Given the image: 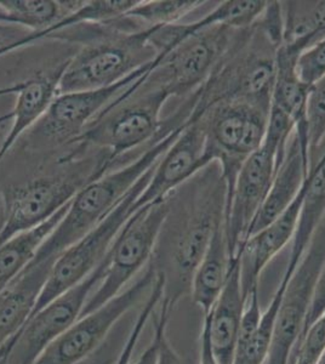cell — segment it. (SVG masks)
<instances>
[{"instance_id": "cell-18", "label": "cell", "mask_w": 325, "mask_h": 364, "mask_svg": "<svg viewBox=\"0 0 325 364\" xmlns=\"http://www.w3.org/2000/svg\"><path fill=\"white\" fill-rule=\"evenodd\" d=\"M56 260L31 261L0 293V348L25 327Z\"/></svg>"}, {"instance_id": "cell-12", "label": "cell", "mask_w": 325, "mask_h": 364, "mask_svg": "<svg viewBox=\"0 0 325 364\" xmlns=\"http://www.w3.org/2000/svg\"><path fill=\"white\" fill-rule=\"evenodd\" d=\"M287 149L271 137L265 136L261 147L244 161L235 185L226 196L223 224L232 260L249 238L251 226L267 198Z\"/></svg>"}, {"instance_id": "cell-6", "label": "cell", "mask_w": 325, "mask_h": 364, "mask_svg": "<svg viewBox=\"0 0 325 364\" xmlns=\"http://www.w3.org/2000/svg\"><path fill=\"white\" fill-rule=\"evenodd\" d=\"M244 31L223 25L198 29L156 58L144 83L164 89L170 97L192 95L211 78Z\"/></svg>"}, {"instance_id": "cell-7", "label": "cell", "mask_w": 325, "mask_h": 364, "mask_svg": "<svg viewBox=\"0 0 325 364\" xmlns=\"http://www.w3.org/2000/svg\"><path fill=\"white\" fill-rule=\"evenodd\" d=\"M156 61V58L111 87L56 96L44 116L22 137L23 147L31 152H48L75 145L84 130L118 96L153 70Z\"/></svg>"}, {"instance_id": "cell-23", "label": "cell", "mask_w": 325, "mask_h": 364, "mask_svg": "<svg viewBox=\"0 0 325 364\" xmlns=\"http://www.w3.org/2000/svg\"><path fill=\"white\" fill-rule=\"evenodd\" d=\"M283 44L304 53L325 37V0L280 1Z\"/></svg>"}, {"instance_id": "cell-8", "label": "cell", "mask_w": 325, "mask_h": 364, "mask_svg": "<svg viewBox=\"0 0 325 364\" xmlns=\"http://www.w3.org/2000/svg\"><path fill=\"white\" fill-rule=\"evenodd\" d=\"M170 210L171 205L168 199L141 208L130 216L105 257V277L95 293L87 299L80 317L89 315L120 294L123 287L144 265H149Z\"/></svg>"}, {"instance_id": "cell-30", "label": "cell", "mask_w": 325, "mask_h": 364, "mask_svg": "<svg viewBox=\"0 0 325 364\" xmlns=\"http://www.w3.org/2000/svg\"><path fill=\"white\" fill-rule=\"evenodd\" d=\"M46 38H48V33L32 32L20 26L0 22V50L6 49V48L22 49L26 46H33L34 43Z\"/></svg>"}, {"instance_id": "cell-21", "label": "cell", "mask_w": 325, "mask_h": 364, "mask_svg": "<svg viewBox=\"0 0 325 364\" xmlns=\"http://www.w3.org/2000/svg\"><path fill=\"white\" fill-rule=\"evenodd\" d=\"M82 4L79 0H0V22L48 33L49 38L55 26Z\"/></svg>"}, {"instance_id": "cell-13", "label": "cell", "mask_w": 325, "mask_h": 364, "mask_svg": "<svg viewBox=\"0 0 325 364\" xmlns=\"http://www.w3.org/2000/svg\"><path fill=\"white\" fill-rule=\"evenodd\" d=\"M105 269L103 259L84 281L31 316L14 336L6 364L36 363L43 352L78 321L91 291L102 282Z\"/></svg>"}, {"instance_id": "cell-29", "label": "cell", "mask_w": 325, "mask_h": 364, "mask_svg": "<svg viewBox=\"0 0 325 364\" xmlns=\"http://www.w3.org/2000/svg\"><path fill=\"white\" fill-rule=\"evenodd\" d=\"M169 302L166 299H161V311L154 317V333L159 338V358L158 364H182L181 358L177 355L175 348L170 343L166 331H168V322L170 316Z\"/></svg>"}, {"instance_id": "cell-24", "label": "cell", "mask_w": 325, "mask_h": 364, "mask_svg": "<svg viewBox=\"0 0 325 364\" xmlns=\"http://www.w3.org/2000/svg\"><path fill=\"white\" fill-rule=\"evenodd\" d=\"M206 1L201 0H154L142 1L124 15L137 29L152 28L158 26L181 23L198 9L204 8Z\"/></svg>"}, {"instance_id": "cell-32", "label": "cell", "mask_w": 325, "mask_h": 364, "mask_svg": "<svg viewBox=\"0 0 325 364\" xmlns=\"http://www.w3.org/2000/svg\"><path fill=\"white\" fill-rule=\"evenodd\" d=\"M158 358H159V338L156 336V333H154L149 348L144 350V353L134 364H158Z\"/></svg>"}, {"instance_id": "cell-20", "label": "cell", "mask_w": 325, "mask_h": 364, "mask_svg": "<svg viewBox=\"0 0 325 364\" xmlns=\"http://www.w3.org/2000/svg\"><path fill=\"white\" fill-rule=\"evenodd\" d=\"M223 223L216 228L211 245L191 282V296L204 316L211 312L221 294L232 265Z\"/></svg>"}, {"instance_id": "cell-22", "label": "cell", "mask_w": 325, "mask_h": 364, "mask_svg": "<svg viewBox=\"0 0 325 364\" xmlns=\"http://www.w3.org/2000/svg\"><path fill=\"white\" fill-rule=\"evenodd\" d=\"M68 207L70 204L62 208L56 215L41 226L23 232L0 245V293H3L26 269V266L33 260L38 249L56 228Z\"/></svg>"}, {"instance_id": "cell-37", "label": "cell", "mask_w": 325, "mask_h": 364, "mask_svg": "<svg viewBox=\"0 0 325 364\" xmlns=\"http://www.w3.org/2000/svg\"><path fill=\"white\" fill-rule=\"evenodd\" d=\"M319 364H325V353L323 355V357H321V362H319Z\"/></svg>"}, {"instance_id": "cell-5", "label": "cell", "mask_w": 325, "mask_h": 364, "mask_svg": "<svg viewBox=\"0 0 325 364\" xmlns=\"http://www.w3.org/2000/svg\"><path fill=\"white\" fill-rule=\"evenodd\" d=\"M70 163L73 166L67 171L44 175L4 192L5 220L0 230V245L51 219L72 202L79 191L108 173L112 166L110 156L100 151L94 158H78Z\"/></svg>"}, {"instance_id": "cell-28", "label": "cell", "mask_w": 325, "mask_h": 364, "mask_svg": "<svg viewBox=\"0 0 325 364\" xmlns=\"http://www.w3.org/2000/svg\"><path fill=\"white\" fill-rule=\"evenodd\" d=\"M302 82L313 85L325 75V37L301 54L297 63Z\"/></svg>"}, {"instance_id": "cell-2", "label": "cell", "mask_w": 325, "mask_h": 364, "mask_svg": "<svg viewBox=\"0 0 325 364\" xmlns=\"http://www.w3.org/2000/svg\"><path fill=\"white\" fill-rule=\"evenodd\" d=\"M158 27L125 31L111 21L82 23L51 34L49 39L80 44L78 53L68 58L58 95L111 87L153 63L158 51L151 37Z\"/></svg>"}, {"instance_id": "cell-15", "label": "cell", "mask_w": 325, "mask_h": 364, "mask_svg": "<svg viewBox=\"0 0 325 364\" xmlns=\"http://www.w3.org/2000/svg\"><path fill=\"white\" fill-rule=\"evenodd\" d=\"M213 163L216 161L209 149L203 113L196 112L193 108L181 134L158 161L132 210L135 213L141 208L168 200L174 191Z\"/></svg>"}, {"instance_id": "cell-1", "label": "cell", "mask_w": 325, "mask_h": 364, "mask_svg": "<svg viewBox=\"0 0 325 364\" xmlns=\"http://www.w3.org/2000/svg\"><path fill=\"white\" fill-rule=\"evenodd\" d=\"M146 73L108 106L75 141L70 154L60 158L58 164L78 159L84 149H96L114 161L140 146H151L171 130L190 119L197 101V92L187 96L181 107L166 119L161 109L170 95L161 87L144 83Z\"/></svg>"}, {"instance_id": "cell-25", "label": "cell", "mask_w": 325, "mask_h": 364, "mask_svg": "<svg viewBox=\"0 0 325 364\" xmlns=\"http://www.w3.org/2000/svg\"><path fill=\"white\" fill-rule=\"evenodd\" d=\"M139 0H92L82 1L75 13L65 17L58 26L54 27L55 32L70 28L73 26L82 23H106L115 21L130 11ZM53 33V34H54Z\"/></svg>"}, {"instance_id": "cell-35", "label": "cell", "mask_w": 325, "mask_h": 364, "mask_svg": "<svg viewBox=\"0 0 325 364\" xmlns=\"http://www.w3.org/2000/svg\"><path fill=\"white\" fill-rule=\"evenodd\" d=\"M80 364H84L80 363ZM85 364H111V360H108V358H96V360H87V363Z\"/></svg>"}, {"instance_id": "cell-36", "label": "cell", "mask_w": 325, "mask_h": 364, "mask_svg": "<svg viewBox=\"0 0 325 364\" xmlns=\"http://www.w3.org/2000/svg\"><path fill=\"white\" fill-rule=\"evenodd\" d=\"M17 48H6V49L0 50V58H3L5 55L11 54Z\"/></svg>"}, {"instance_id": "cell-16", "label": "cell", "mask_w": 325, "mask_h": 364, "mask_svg": "<svg viewBox=\"0 0 325 364\" xmlns=\"http://www.w3.org/2000/svg\"><path fill=\"white\" fill-rule=\"evenodd\" d=\"M67 61L68 58L51 70L37 72L20 83L0 90V96L4 94L16 96L11 112L0 117V124L11 120V127L0 145V163L29 129L44 116L58 96V84L66 70Z\"/></svg>"}, {"instance_id": "cell-34", "label": "cell", "mask_w": 325, "mask_h": 364, "mask_svg": "<svg viewBox=\"0 0 325 364\" xmlns=\"http://www.w3.org/2000/svg\"><path fill=\"white\" fill-rule=\"evenodd\" d=\"M5 220V196L4 191L0 190V230L4 225Z\"/></svg>"}, {"instance_id": "cell-11", "label": "cell", "mask_w": 325, "mask_h": 364, "mask_svg": "<svg viewBox=\"0 0 325 364\" xmlns=\"http://www.w3.org/2000/svg\"><path fill=\"white\" fill-rule=\"evenodd\" d=\"M156 277V266L151 259L144 274L132 287L89 315L80 317L34 364H80L87 360L102 346L115 323L149 295Z\"/></svg>"}, {"instance_id": "cell-3", "label": "cell", "mask_w": 325, "mask_h": 364, "mask_svg": "<svg viewBox=\"0 0 325 364\" xmlns=\"http://www.w3.org/2000/svg\"><path fill=\"white\" fill-rule=\"evenodd\" d=\"M226 183L221 169L218 174L206 173L203 181L196 182V191L173 233L165 240L161 255L152 257L163 260L156 269L164 273V299L173 309L191 290V282L216 228L225 221ZM152 261V262H153Z\"/></svg>"}, {"instance_id": "cell-27", "label": "cell", "mask_w": 325, "mask_h": 364, "mask_svg": "<svg viewBox=\"0 0 325 364\" xmlns=\"http://www.w3.org/2000/svg\"><path fill=\"white\" fill-rule=\"evenodd\" d=\"M324 353L325 312L299 338L289 364H319Z\"/></svg>"}, {"instance_id": "cell-4", "label": "cell", "mask_w": 325, "mask_h": 364, "mask_svg": "<svg viewBox=\"0 0 325 364\" xmlns=\"http://www.w3.org/2000/svg\"><path fill=\"white\" fill-rule=\"evenodd\" d=\"M186 123L156 141L153 145L144 149V152L135 161H130L115 171H108L79 191L78 195L72 199L66 214L41 245V248L38 249L32 261L56 260L62 252L82 240V237L106 219L124 198V196L161 161L163 154L181 134Z\"/></svg>"}, {"instance_id": "cell-31", "label": "cell", "mask_w": 325, "mask_h": 364, "mask_svg": "<svg viewBox=\"0 0 325 364\" xmlns=\"http://www.w3.org/2000/svg\"><path fill=\"white\" fill-rule=\"evenodd\" d=\"M199 364H218L213 350H211L209 331L206 323L203 322L202 334H201V351H199Z\"/></svg>"}, {"instance_id": "cell-9", "label": "cell", "mask_w": 325, "mask_h": 364, "mask_svg": "<svg viewBox=\"0 0 325 364\" xmlns=\"http://www.w3.org/2000/svg\"><path fill=\"white\" fill-rule=\"evenodd\" d=\"M156 166L124 196L106 219L56 259L32 315L84 281L102 262L120 230L134 214L132 205L144 192Z\"/></svg>"}, {"instance_id": "cell-10", "label": "cell", "mask_w": 325, "mask_h": 364, "mask_svg": "<svg viewBox=\"0 0 325 364\" xmlns=\"http://www.w3.org/2000/svg\"><path fill=\"white\" fill-rule=\"evenodd\" d=\"M268 114L240 101L218 102L203 113L209 149L223 173L226 196L244 161L262 145Z\"/></svg>"}, {"instance_id": "cell-26", "label": "cell", "mask_w": 325, "mask_h": 364, "mask_svg": "<svg viewBox=\"0 0 325 364\" xmlns=\"http://www.w3.org/2000/svg\"><path fill=\"white\" fill-rule=\"evenodd\" d=\"M306 118L311 170L325 149V75L309 87Z\"/></svg>"}, {"instance_id": "cell-14", "label": "cell", "mask_w": 325, "mask_h": 364, "mask_svg": "<svg viewBox=\"0 0 325 364\" xmlns=\"http://www.w3.org/2000/svg\"><path fill=\"white\" fill-rule=\"evenodd\" d=\"M325 262V218L292 273L277 316L271 348L265 364H289L300 338L314 288Z\"/></svg>"}, {"instance_id": "cell-17", "label": "cell", "mask_w": 325, "mask_h": 364, "mask_svg": "<svg viewBox=\"0 0 325 364\" xmlns=\"http://www.w3.org/2000/svg\"><path fill=\"white\" fill-rule=\"evenodd\" d=\"M245 305L247 299L240 286V257L237 254L221 294L211 312L204 316L218 364H233Z\"/></svg>"}, {"instance_id": "cell-33", "label": "cell", "mask_w": 325, "mask_h": 364, "mask_svg": "<svg viewBox=\"0 0 325 364\" xmlns=\"http://www.w3.org/2000/svg\"><path fill=\"white\" fill-rule=\"evenodd\" d=\"M11 341H13V339L9 340L8 343L0 348V364H6L9 350L11 348Z\"/></svg>"}, {"instance_id": "cell-19", "label": "cell", "mask_w": 325, "mask_h": 364, "mask_svg": "<svg viewBox=\"0 0 325 364\" xmlns=\"http://www.w3.org/2000/svg\"><path fill=\"white\" fill-rule=\"evenodd\" d=\"M309 173V149L301 145L297 133H294L285 152L284 159L276 170L267 198L251 226L249 238L264 230L288 209L305 185Z\"/></svg>"}]
</instances>
